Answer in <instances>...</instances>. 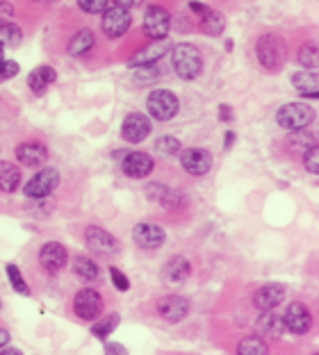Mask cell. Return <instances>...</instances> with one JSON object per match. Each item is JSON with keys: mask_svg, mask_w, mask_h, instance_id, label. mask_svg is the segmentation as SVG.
I'll return each instance as SVG.
<instances>
[{"mask_svg": "<svg viewBox=\"0 0 319 355\" xmlns=\"http://www.w3.org/2000/svg\"><path fill=\"white\" fill-rule=\"evenodd\" d=\"M73 312L85 321H96L103 314V298L96 289H80L73 298Z\"/></svg>", "mask_w": 319, "mask_h": 355, "instance_id": "8992f818", "label": "cell"}, {"mask_svg": "<svg viewBox=\"0 0 319 355\" xmlns=\"http://www.w3.org/2000/svg\"><path fill=\"white\" fill-rule=\"evenodd\" d=\"M317 62H319V58H317V46L313 42H308V44L301 46V51H299V64H301V67L315 69Z\"/></svg>", "mask_w": 319, "mask_h": 355, "instance_id": "e575fe53", "label": "cell"}, {"mask_svg": "<svg viewBox=\"0 0 319 355\" xmlns=\"http://www.w3.org/2000/svg\"><path fill=\"white\" fill-rule=\"evenodd\" d=\"M181 164L190 175H206L212 168V155L206 148H185L181 150Z\"/></svg>", "mask_w": 319, "mask_h": 355, "instance_id": "30bf717a", "label": "cell"}, {"mask_svg": "<svg viewBox=\"0 0 319 355\" xmlns=\"http://www.w3.org/2000/svg\"><path fill=\"white\" fill-rule=\"evenodd\" d=\"M7 342H10V333H7L5 328H0V349H3Z\"/></svg>", "mask_w": 319, "mask_h": 355, "instance_id": "f6af8a7d", "label": "cell"}, {"mask_svg": "<svg viewBox=\"0 0 319 355\" xmlns=\"http://www.w3.org/2000/svg\"><path fill=\"white\" fill-rule=\"evenodd\" d=\"M130 23H133V19H130L128 10H124V7H112V10L103 12L101 28H103V32L108 37L117 39V37L126 35V32L130 30Z\"/></svg>", "mask_w": 319, "mask_h": 355, "instance_id": "8fae6325", "label": "cell"}, {"mask_svg": "<svg viewBox=\"0 0 319 355\" xmlns=\"http://www.w3.org/2000/svg\"><path fill=\"white\" fill-rule=\"evenodd\" d=\"M235 144V132H226V141H224V148L228 150Z\"/></svg>", "mask_w": 319, "mask_h": 355, "instance_id": "bcb514c9", "label": "cell"}, {"mask_svg": "<svg viewBox=\"0 0 319 355\" xmlns=\"http://www.w3.org/2000/svg\"><path fill=\"white\" fill-rule=\"evenodd\" d=\"M39 262H42V266L46 271L57 273L67 266L69 253H67V248H64L62 244H57V241H48V244L42 246V251H39Z\"/></svg>", "mask_w": 319, "mask_h": 355, "instance_id": "9a60e30c", "label": "cell"}, {"mask_svg": "<svg viewBox=\"0 0 319 355\" xmlns=\"http://www.w3.org/2000/svg\"><path fill=\"white\" fill-rule=\"evenodd\" d=\"M105 353H112V355H119V353H126V349L121 344H105Z\"/></svg>", "mask_w": 319, "mask_h": 355, "instance_id": "b9f144b4", "label": "cell"}, {"mask_svg": "<svg viewBox=\"0 0 319 355\" xmlns=\"http://www.w3.org/2000/svg\"><path fill=\"white\" fill-rule=\"evenodd\" d=\"M219 114H222L219 116L222 121H233V110L228 107V105H222V107H219Z\"/></svg>", "mask_w": 319, "mask_h": 355, "instance_id": "7bdbcfd3", "label": "cell"}, {"mask_svg": "<svg viewBox=\"0 0 319 355\" xmlns=\"http://www.w3.org/2000/svg\"><path fill=\"white\" fill-rule=\"evenodd\" d=\"M292 85L304 98H319V80L313 71H299V73H294Z\"/></svg>", "mask_w": 319, "mask_h": 355, "instance_id": "cb8c5ba5", "label": "cell"}, {"mask_svg": "<svg viewBox=\"0 0 319 355\" xmlns=\"http://www.w3.org/2000/svg\"><path fill=\"white\" fill-rule=\"evenodd\" d=\"M192 273V266L190 262L185 260V257H171V260H167L165 269H162V278H165L169 285H181V282H185L187 278H190Z\"/></svg>", "mask_w": 319, "mask_h": 355, "instance_id": "603a6c76", "label": "cell"}, {"mask_svg": "<svg viewBox=\"0 0 319 355\" xmlns=\"http://www.w3.org/2000/svg\"><path fill=\"white\" fill-rule=\"evenodd\" d=\"M304 164H306V171L319 173V148L317 146H310L304 153Z\"/></svg>", "mask_w": 319, "mask_h": 355, "instance_id": "74e56055", "label": "cell"}, {"mask_svg": "<svg viewBox=\"0 0 319 355\" xmlns=\"http://www.w3.org/2000/svg\"><path fill=\"white\" fill-rule=\"evenodd\" d=\"M283 298H285V287L276 285V282H269V285L260 287L256 292V296H253V305H256L258 310H274L283 303Z\"/></svg>", "mask_w": 319, "mask_h": 355, "instance_id": "44dd1931", "label": "cell"}, {"mask_svg": "<svg viewBox=\"0 0 319 355\" xmlns=\"http://www.w3.org/2000/svg\"><path fill=\"white\" fill-rule=\"evenodd\" d=\"M237 353L240 355H265V353H269V344L265 342V337L251 335V337H244L240 342Z\"/></svg>", "mask_w": 319, "mask_h": 355, "instance_id": "f1b7e54d", "label": "cell"}, {"mask_svg": "<svg viewBox=\"0 0 319 355\" xmlns=\"http://www.w3.org/2000/svg\"><path fill=\"white\" fill-rule=\"evenodd\" d=\"M292 132H294V135H292V146L297 148L299 144H301V146H304V148H301V153H306L310 146H317V144H315V137L310 135V132H304V130H292Z\"/></svg>", "mask_w": 319, "mask_h": 355, "instance_id": "8d00e7d4", "label": "cell"}, {"mask_svg": "<svg viewBox=\"0 0 319 355\" xmlns=\"http://www.w3.org/2000/svg\"><path fill=\"white\" fill-rule=\"evenodd\" d=\"M151 135V121L144 114H128L121 125V137L128 144H142Z\"/></svg>", "mask_w": 319, "mask_h": 355, "instance_id": "5bb4252c", "label": "cell"}, {"mask_svg": "<svg viewBox=\"0 0 319 355\" xmlns=\"http://www.w3.org/2000/svg\"><path fill=\"white\" fill-rule=\"evenodd\" d=\"M0 355H21V351L19 349H3V351H0Z\"/></svg>", "mask_w": 319, "mask_h": 355, "instance_id": "7dc6e473", "label": "cell"}, {"mask_svg": "<svg viewBox=\"0 0 319 355\" xmlns=\"http://www.w3.org/2000/svg\"><path fill=\"white\" fill-rule=\"evenodd\" d=\"M55 80H57L55 69H51V67H39V69H35V71L30 73L28 85H30V89H32L35 94H44L46 89L55 83Z\"/></svg>", "mask_w": 319, "mask_h": 355, "instance_id": "d4e9b609", "label": "cell"}, {"mask_svg": "<svg viewBox=\"0 0 319 355\" xmlns=\"http://www.w3.org/2000/svg\"><path fill=\"white\" fill-rule=\"evenodd\" d=\"M16 159L23 164V166H42L46 159H48V148L44 146L42 141H26V144H19L16 148Z\"/></svg>", "mask_w": 319, "mask_h": 355, "instance_id": "d6986e66", "label": "cell"}, {"mask_svg": "<svg viewBox=\"0 0 319 355\" xmlns=\"http://www.w3.org/2000/svg\"><path fill=\"white\" fill-rule=\"evenodd\" d=\"M114 5L124 7V10H130V7H139V5H142V0H114Z\"/></svg>", "mask_w": 319, "mask_h": 355, "instance_id": "60d3db41", "label": "cell"}, {"mask_svg": "<svg viewBox=\"0 0 319 355\" xmlns=\"http://www.w3.org/2000/svg\"><path fill=\"white\" fill-rule=\"evenodd\" d=\"M96 39H94V32L92 30H80L73 35L71 44H69V55H73V58H83V55H87L89 51L94 48Z\"/></svg>", "mask_w": 319, "mask_h": 355, "instance_id": "4316f807", "label": "cell"}, {"mask_svg": "<svg viewBox=\"0 0 319 355\" xmlns=\"http://www.w3.org/2000/svg\"><path fill=\"white\" fill-rule=\"evenodd\" d=\"M169 53V44L167 39H153V44L142 48L137 55H133L128 62V67H142V64H158L165 55Z\"/></svg>", "mask_w": 319, "mask_h": 355, "instance_id": "ffe728a7", "label": "cell"}, {"mask_svg": "<svg viewBox=\"0 0 319 355\" xmlns=\"http://www.w3.org/2000/svg\"><path fill=\"white\" fill-rule=\"evenodd\" d=\"M171 30V16L160 5H151L144 14V35L151 39H165Z\"/></svg>", "mask_w": 319, "mask_h": 355, "instance_id": "52a82bcc", "label": "cell"}, {"mask_svg": "<svg viewBox=\"0 0 319 355\" xmlns=\"http://www.w3.org/2000/svg\"><path fill=\"white\" fill-rule=\"evenodd\" d=\"M174 71L181 80H196L203 71V58L192 44H178L174 48Z\"/></svg>", "mask_w": 319, "mask_h": 355, "instance_id": "6da1fadb", "label": "cell"}, {"mask_svg": "<svg viewBox=\"0 0 319 355\" xmlns=\"http://www.w3.org/2000/svg\"><path fill=\"white\" fill-rule=\"evenodd\" d=\"M133 239L139 248L155 251V248H160L162 244H165L167 235H165V230L155 223H139L133 228Z\"/></svg>", "mask_w": 319, "mask_h": 355, "instance_id": "7c38bea8", "label": "cell"}, {"mask_svg": "<svg viewBox=\"0 0 319 355\" xmlns=\"http://www.w3.org/2000/svg\"><path fill=\"white\" fill-rule=\"evenodd\" d=\"M146 107H149V114L155 116L158 121H171L178 110H181V103H178V96L169 89H158L149 96L146 101Z\"/></svg>", "mask_w": 319, "mask_h": 355, "instance_id": "277c9868", "label": "cell"}, {"mask_svg": "<svg viewBox=\"0 0 319 355\" xmlns=\"http://www.w3.org/2000/svg\"><path fill=\"white\" fill-rule=\"evenodd\" d=\"M23 39V32L16 23H3L0 26V46L10 48V46H19Z\"/></svg>", "mask_w": 319, "mask_h": 355, "instance_id": "4dcf8cb0", "label": "cell"}, {"mask_svg": "<svg viewBox=\"0 0 319 355\" xmlns=\"http://www.w3.org/2000/svg\"><path fill=\"white\" fill-rule=\"evenodd\" d=\"M7 278H10V285L14 287V292H19V294H23V296H28V294H30L28 282L23 280L21 271H19V266H16V264H7Z\"/></svg>", "mask_w": 319, "mask_h": 355, "instance_id": "836d02e7", "label": "cell"}, {"mask_svg": "<svg viewBox=\"0 0 319 355\" xmlns=\"http://www.w3.org/2000/svg\"><path fill=\"white\" fill-rule=\"evenodd\" d=\"M160 78L158 64H142V67H130V80L135 87H149Z\"/></svg>", "mask_w": 319, "mask_h": 355, "instance_id": "484cf974", "label": "cell"}, {"mask_svg": "<svg viewBox=\"0 0 319 355\" xmlns=\"http://www.w3.org/2000/svg\"><path fill=\"white\" fill-rule=\"evenodd\" d=\"M119 326V314L114 312V314H108L103 321H98V324H94L92 328V335H96L98 340H105L108 335H112V330Z\"/></svg>", "mask_w": 319, "mask_h": 355, "instance_id": "d6a6232c", "label": "cell"}, {"mask_svg": "<svg viewBox=\"0 0 319 355\" xmlns=\"http://www.w3.org/2000/svg\"><path fill=\"white\" fill-rule=\"evenodd\" d=\"M256 53H258L260 64H263V69L272 71V73H276V71L283 69V64H285V44H283L281 37L263 35L258 39Z\"/></svg>", "mask_w": 319, "mask_h": 355, "instance_id": "7a4b0ae2", "label": "cell"}, {"mask_svg": "<svg viewBox=\"0 0 319 355\" xmlns=\"http://www.w3.org/2000/svg\"><path fill=\"white\" fill-rule=\"evenodd\" d=\"M85 241L89 246V251H94L96 255H114L119 253V241L114 235H110L108 230L98 228V225H89L85 232Z\"/></svg>", "mask_w": 319, "mask_h": 355, "instance_id": "ba28073f", "label": "cell"}, {"mask_svg": "<svg viewBox=\"0 0 319 355\" xmlns=\"http://www.w3.org/2000/svg\"><path fill=\"white\" fill-rule=\"evenodd\" d=\"M283 321H285V328H288L290 333L304 335L310 328V310L304 303H290L288 312L283 314Z\"/></svg>", "mask_w": 319, "mask_h": 355, "instance_id": "ac0fdd59", "label": "cell"}, {"mask_svg": "<svg viewBox=\"0 0 319 355\" xmlns=\"http://www.w3.org/2000/svg\"><path fill=\"white\" fill-rule=\"evenodd\" d=\"M73 271H76L78 278L83 280H96L98 278V264L94 260H89V257H76V262H73Z\"/></svg>", "mask_w": 319, "mask_h": 355, "instance_id": "f546056e", "label": "cell"}, {"mask_svg": "<svg viewBox=\"0 0 319 355\" xmlns=\"http://www.w3.org/2000/svg\"><path fill=\"white\" fill-rule=\"evenodd\" d=\"M80 10L87 12V14H103L108 10L110 0H78Z\"/></svg>", "mask_w": 319, "mask_h": 355, "instance_id": "d590c367", "label": "cell"}, {"mask_svg": "<svg viewBox=\"0 0 319 355\" xmlns=\"http://www.w3.org/2000/svg\"><path fill=\"white\" fill-rule=\"evenodd\" d=\"M155 150H158L160 155H165V157H174V155H178V153L183 150V146H181V141H178L176 137L165 135V137H160V139L155 141Z\"/></svg>", "mask_w": 319, "mask_h": 355, "instance_id": "1f68e13d", "label": "cell"}, {"mask_svg": "<svg viewBox=\"0 0 319 355\" xmlns=\"http://www.w3.org/2000/svg\"><path fill=\"white\" fill-rule=\"evenodd\" d=\"M190 10L199 16V26L206 32L208 37H219L226 30V19L219 12L210 10L208 5L203 3H190Z\"/></svg>", "mask_w": 319, "mask_h": 355, "instance_id": "9c48e42d", "label": "cell"}, {"mask_svg": "<svg viewBox=\"0 0 319 355\" xmlns=\"http://www.w3.org/2000/svg\"><path fill=\"white\" fill-rule=\"evenodd\" d=\"M3 51H5V48H3V46H0V60H3Z\"/></svg>", "mask_w": 319, "mask_h": 355, "instance_id": "681fc988", "label": "cell"}, {"mask_svg": "<svg viewBox=\"0 0 319 355\" xmlns=\"http://www.w3.org/2000/svg\"><path fill=\"white\" fill-rule=\"evenodd\" d=\"M21 184V171L12 162H0V191H14Z\"/></svg>", "mask_w": 319, "mask_h": 355, "instance_id": "83f0119b", "label": "cell"}, {"mask_svg": "<svg viewBox=\"0 0 319 355\" xmlns=\"http://www.w3.org/2000/svg\"><path fill=\"white\" fill-rule=\"evenodd\" d=\"M16 73H19V64L14 60H0V83H7V80H12Z\"/></svg>", "mask_w": 319, "mask_h": 355, "instance_id": "f35d334b", "label": "cell"}, {"mask_svg": "<svg viewBox=\"0 0 319 355\" xmlns=\"http://www.w3.org/2000/svg\"><path fill=\"white\" fill-rule=\"evenodd\" d=\"M256 330L260 337L278 340V337H283V333H285V321H283V317L274 314V310H263V314H260V319L256 324Z\"/></svg>", "mask_w": 319, "mask_h": 355, "instance_id": "7402d4cb", "label": "cell"}, {"mask_svg": "<svg viewBox=\"0 0 319 355\" xmlns=\"http://www.w3.org/2000/svg\"><path fill=\"white\" fill-rule=\"evenodd\" d=\"M110 278H112L114 287H117L119 292H128V289H130V280L117 269V266H110Z\"/></svg>", "mask_w": 319, "mask_h": 355, "instance_id": "ab89813d", "label": "cell"}, {"mask_svg": "<svg viewBox=\"0 0 319 355\" xmlns=\"http://www.w3.org/2000/svg\"><path fill=\"white\" fill-rule=\"evenodd\" d=\"M37 3H44V5H48V3H55V0H37Z\"/></svg>", "mask_w": 319, "mask_h": 355, "instance_id": "c3c4849f", "label": "cell"}, {"mask_svg": "<svg viewBox=\"0 0 319 355\" xmlns=\"http://www.w3.org/2000/svg\"><path fill=\"white\" fill-rule=\"evenodd\" d=\"M146 196H149L153 203L165 205L167 209H178L185 203L181 191H176L174 187H167V184H160V182L149 184V187H146Z\"/></svg>", "mask_w": 319, "mask_h": 355, "instance_id": "e0dca14e", "label": "cell"}, {"mask_svg": "<svg viewBox=\"0 0 319 355\" xmlns=\"http://www.w3.org/2000/svg\"><path fill=\"white\" fill-rule=\"evenodd\" d=\"M57 184H60V171L53 166H46L42 171H37L35 175L30 178L28 184H26V196L28 198H48L51 193L57 189Z\"/></svg>", "mask_w": 319, "mask_h": 355, "instance_id": "5b68a950", "label": "cell"}, {"mask_svg": "<svg viewBox=\"0 0 319 355\" xmlns=\"http://www.w3.org/2000/svg\"><path fill=\"white\" fill-rule=\"evenodd\" d=\"M14 10L10 3H0V19H5V16H12Z\"/></svg>", "mask_w": 319, "mask_h": 355, "instance_id": "ee69618b", "label": "cell"}, {"mask_svg": "<svg viewBox=\"0 0 319 355\" xmlns=\"http://www.w3.org/2000/svg\"><path fill=\"white\" fill-rule=\"evenodd\" d=\"M158 314L165 321H169V324H178V321H183L190 314V301L176 294L165 296L158 303Z\"/></svg>", "mask_w": 319, "mask_h": 355, "instance_id": "4fadbf2b", "label": "cell"}, {"mask_svg": "<svg viewBox=\"0 0 319 355\" xmlns=\"http://www.w3.org/2000/svg\"><path fill=\"white\" fill-rule=\"evenodd\" d=\"M121 168H124V173L128 178L142 180V178H146V175L153 171V157L149 155V153L133 150V153H128V155L124 157V162H121Z\"/></svg>", "mask_w": 319, "mask_h": 355, "instance_id": "2e32d148", "label": "cell"}, {"mask_svg": "<svg viewBox=\"0 0 319 355\" xmlns=\"http://www.w3.org/2000/svg\"><path fill=\"white\" fill-rule=\"evenodd\" d=\"M315 112L304 103H288L276 112V121L283 130H306L313 123Z\"/></svg>", "mask_w": 319, "mask_h": 355, "instance_id": "3957f363", "label": "cell"}]
</instances>
